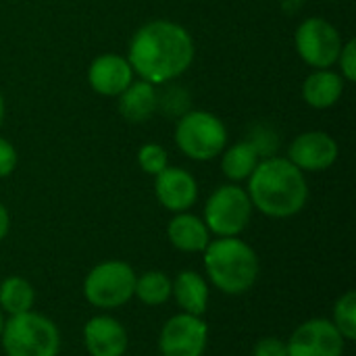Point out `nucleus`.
<instances>
[{
  "label": "nucleus",
  "instance_id": "obj_1",
  "mask_svg": "<svg viewBox=\"0 0 356 356\" xmlns=\"http://www.w3.org/2000/svg\"><path fill=\"white\" fill-rule=\"evenodd\" d=\"M194 52V40L186 27L167 19H156L134 33L127 60L140 79L167 83L190 69Z\"/></svg>",
  "mask_w": 356,
  "mask_h": 356
},
{
  "label": "nucleus",
  "instance_id": "obj_2",
  "mask_svg": "<svg viewBox=\"0 0 356 356\" xmlns=\"http://www.w3.org/2000/svg\"><path fill=\"white\" fill-rule=\"evenodd\" d=\"M246 192L252 209L273 219L298 215L309 200V184L305 173L282 156L259 161L257 169L248 177Z\"/></svg>",
  "mask_w": 356,
  "mask_h": 356
},
{
  "label": "nucleus",
  "instance_id": "obj_3",
  "mask_svg": "<svg viewBox=\"0 0 356 356\" xmlns=\"http://www.w3.org/2000/svg\"><path fill=\"white\" fill-rule=\"evenodd\" d=\"M204 269L211 284L229 294H246L259 280V257L254 248L234 238H217L204 248Z\"/></svg>",
  "mask_w": 356,
  "mask_h": 356
},
{
  "label": "nucleus",
  "instance_id": "obj_4",
  "mask_svg": "<svg viewBox=\"0 0 356 356\" xmlns=\"http://www.w3.org/2000/svg\"><path fill=\"white\" fill-rule=\"evenodd\" d=\"M0 342L6 356H58L60 350L56 325L33 311L4 321Z\"/></svg>",
  "mask_w": 356,
  "mask_h": 356
},
{
  "label": "nucleus",
  "instance_id": "obj_5",
  "mask_svg": "<svg viewBox=\"0 0 356 356\" xmlns=\"http://www.w3.org/2000/svg\"><path fill=\"white\" fill-rule=\"evenodd\" d=\"M177 148L194 161H211L227 146L223 121L207 111H186L175 127Z\"/></svg>",
  "mask_w": 356,
  "mask_h": 356
},
{
  "label": "nucleus",
  "instance_id": "obj_6",
  "mask_svg": "<svg viewBox=\"0 0 356 356\" xmlns=\"http://www.w3.org/2000/svg\"><path fill=\"white\" fill-rule=\"evenodd\" d=\"M136 271L123 261H104L83 280V296L98 309H119L134 298Z\"/></svg>",
  "mask_w": 356,
  "mask_h": 356
},
{
  "label": "nucleus",
  "instance_id": "obj_7",
  "mask_svg": "<svg viewBox=\"0 0 356 356\" xmlns=\"http://www.w3.org/2000/svg\"><path fill=\"white\" fill-rule=\"evenodd\" d=\"M252 217V202L248 192L236 184L219 186L207 200L204 207V223L211 234L219 238L240 236Z\"/></svg>",
  "mask_w": 356,
  "mask_h": 356
},
{
  "label": "nucleus",
  "instance_id": "obj_8",
  "mask_svg": "<svg viewBox=\"0 0 356 356\" xmlns=\"http://www.w3.org/2000/svg\"><path fill=\"white\" fill-rule=\"evenodd\" d=\"M294 42L298 56L313 69L334 67L344 46L340 31L321 17L305 19L296 29Z\"/></svg>",
  "mask_w": 356,
  "mask_h": 356
},
{
  "label": "nucleus",
  "instance_id": "obj_9",
  "mask_svg": "<svg viewBox=\"0 0 356 356\" xmlns=\"http://www.w3.org/2000/svg\"><path fill=\"white\" fill-rule=\"evenodd\" d=\"M209 327L202 317L179 313L161 330L159 350L163 356H202L207 353Z\"/></svg>",
  "mask_w": 356,
  "mask_h": 356
},
{
  "label": "nucleus",
  "instance_id": "obj_10",
  "mask_svg": "<svg viewBox=\"0 0 356 356\" xmlns=\"http://www.w3.org/2000/svg\"><path fill=\"white\" fill-rule=\"evenodd\" d=\"M346 340L330 319H309L286 342L288 356H342Z\"/></svg>",
  "mask_w": 356,
  "mask_h": 356
},
{
  "label": "nucleus",
  "instance_id": "obj_11",
  "mask_svg": "<svg viewBox=\"0 0 356 356\" xmlns=\"http://www.w3.org/2000/svg\"><path fill=\"white\" fill-rule=\"evenodd\" d=\"M340 148L336 140L325 131H307L300 134L288 152V161L296 165L302 173H317L330 169L338 161Z\"/></svg>",
  "mask_w": 356,
  "mask_h": 356
},
{
  "label": "nucleus",
  "instance_id": "obj_12",
  "mask_svg": "<svg viewBox=\"0 0 356 356\" xmlns=\"http://www.w3.org/2000/svg\"><path fill=\"white\" fill-rule=\"evenodd\" d=\"M154 192L167 211L186 213L198 198V184L190 171L181 167H167L156 175Z\"/></svg>",
  "mask_w": 356,
  "mask_h": 356
},
{
  "label": "nucleus",
  "instance_id": "obj_13",
  "mask_svg": "<svg viewBox=\"0 0 356 356\" xmlns=\"http://www.w3.org/2000/svg\"><path fill=\"white\" fill-rule=\"evenodd\" d=\"M88 81L100 96H119L134 81V69L121 54H100L90 63Z\"/></svg>",
  "mask_w": 356,
  "mask_h": 356
},
{
  "label": "nucleus",
  "instance_id": "obj_14",
  "mask_svg": "<svg viewBox=\"0 0 356 356\" xmlns=\"http://www.w3.org/2000/svg\"><path fill=\"white\" fill-rule=\"evenodd\" d=\"M83 344L90 356H123L127 332L115 317L98 315L83 325Z\"/></svg>",
  "mask_w": 356,
  "mask_h": 356
},
{
  "label": "nucleus",
  "instance_id": "obj_15",
  "mask_svg": "<svg viewBox=\"0 0 356 356\" xmlns=\"http://www.w3.org/2000/svg\"><path fill=\"white\" fill-rule=\"evenodd\" d=\"M167 238L173 248L181 252H204L211 242V232L207 223L192 213H175L167 225Z\"/></svg>",
  "mask_w": 356,
  "mask_h": 356
},
{
  "label": "nucleus",
  "instance_id": "obj_16",
  "mask_svg": "<svg viewBox=\"0 0 356 356\" xmlns=\"http://www.w3.org/2000/svg\"><path fill=\"white\" fill-rule=\"evenodd\" d=\"M119 113L125 121L144 123L159 108V92L154 83L138 79L131 81L119 96Z\"/></svg>",
  "mask_w": 356,
  "mask_h": 356
},
{
  "label": "nucleus",
  "instance_id": "obj_17",
  "mask_svg": "<svg viewBox=\"0 0 356 356\" xmlns=\"http://www.w3.org/2000/svg\"><path fill=\"white\" fill-rule=\"evenodd\" d=\"M344 94V79L332 69H315L302 83V98L313 108H330Z\"/></svg>",
  "mask_w": 356,
  "mask_h": 356
},
{
  "label": "nucleus",
  "instance_id": "obj_18",
  "mask_svg": "<svg viewBox=\"0 0 356 356\" xmlns=\"http://www.w3.org/2000/svg\"><path fill=\"white\" fill-rule=\"evenodd\" d=\"M171 296H175V302L181 309V313L196 317H202L207 313L209 286L207 280L196 271H181L173 282Z\"/></svg>",
  "mask_w": 356,
  "mask_h": 356
},
{
  "label": "nucleus",
  "instance_id": "obj_19",
  "mask_svg": "<svg viewBox=\"0 0 356 356\" xmlns=\"http://www.w3.org/2000/svg\"><path fill=\"white\" fill-rule=\"evenodd\" d=\"M221 154V171L229 181H246L261 161V156L248 140L225 148Z\"/></svg>",
  "mask_w": 356,
  "mask_h": 356
},
{
  "label": "nucleus",
  "instance_id": "obj_20",
  "mask_svg": "<svg viewBox=\"0 0 356 356\" xmlns=\"http://www.w3.org/2000/svg\"><path fill=\"white\" fill-rule=\"evenodd\" d=\"M35 292L31 284L19 275H10L0 284V311L6 315H23L33 309Z\"/></svg>",
  "mask_w": 356,
  "mask_h": 356
},
{
  "label": "nucleus",
  "instance_id": "obj_21",
  "mask_svg": "<svg viewBox=\"0 0 356 356\" xmlns=\"http://www.w3.org/2000/svg\"><path fill=\"white\" fill-rule=\"evenodd\" d=\"M173 282L163 271H146L140 277H136L134 296L144 302L146 307H159L165 305L171 298Z\"/></svg>",
  "mask_w": 356,
  "mask_h": 356
},
{
  "label": "nucleus",
  "instance_id": "obj_22",
  "mask_svg": "<svg viewBox=\"0 0 356 356\" xmlns=\"http://www.w3.org/2000/svg\"><path fill=\"white\" fill-rule=\"evenodd\" d=\"M332 323L336 325V330L340 332V336L346 342H355L356 340V294L355 292H346L344 296H340L334 305V319Z\"/></svg>",
  "mask_w": 356,
  "mask_h": 356
},
{
  "label": "nucleus",
  "instance_id": "obj_23",
  "mask_svg": "<svg viewBox=\"0 0 356 356\" xmlns=\"http://www.w3.org/2000/svg\"><path fill=\"white\" fill-rule=\"evenodd\" d=\"M138 163H140L142 171L156 177L161 171H165L169 167V154L161 144H144L138 150Z\"/></svg>",
  "mask_w": 356,
  "mask_h": 356
},
{
  "label": "nucleus",
  "instance_id": "obj_24",
  "mask_svg": "<svg viewBox=\"0 0 356 356\" xmlns=\"http://www.w3.org/2000/svg\"><path fill=\"white\" fill-rule=\"evenodd\" d=\"M248 142L254 146V150L261 156V161L273 156L275 150L280 148V136L269 125H263V123H259V125L252 127V131L248 136Z\"/></svg>",
  "mask_w": 356,
  "mask_h": 356
},
{
  "label": "nucleus",
  "instance_id": "obj_25",
  "mask_svg": "<svg viewBox=\"0 0 356 356\" xmlns=\"http://www.w3.org/2000/svg\"><path fill=\"white\" fill-rule=\"evenodd\" d=\"M340 65V75L344 81L353 83L356 79V42L355 40H348L344 46H342V52L336 60Z\"/></svg>",
  "mask_w": 356,
  "mask_h": 356
},
{
  "label": "nucleus",
  "instance_id": "obj_26",
  "mask_svg": "<svg viewBox=\"0 0 356 356\" xmlns=\"http://www.w3.org/2000/svg\"><path fill=\"white\" fill-rule=\"evenodd\" d=\"M17 161H19V156H17L15 146L6 138H0V179L8 177L15 171Z\"/></svg>",
  "mask_w": 356,
  "mask_h": 356
},
{
  "label": "nucleus",
  "instance_id": "obj_27",
  "mask_svg": "<svg viewBox=\"0 0 356 356\" xmlns=\"http://www.w3.org/2000/svg\"><path fill=\"white\" fill-rule=\"evenodd\" d=\"M252 356H288V346L284 340L269 336V338H263L257 342Z\"/></svg>",
  "mask_w": 356,
  "mask_h": 356
},
{
  "label": "nucleus",
  "instance_id": "obj_28",
  "mask_svg": "<svg viewBox=\"0 0 356 356\" xmlns=\"http://www.w3.org/2000/svg\"><path fill=\"white\" fill-rule=\"evenodd\" d=\"M8 229H10V217H8V211H6V207L0 202V242L6 238Z\"/></svg>",
  "mask_w": 356,
  "mask_h": 356
},
{
  "label": "nucleus",
  "instance_id": "obj_29",
  "mask_svg": "<svg viewBox=\"0 0 356 356\" xmlns=\"http://www.w3.org/2000/svg\"><path fill=\"white\" fill-rule=\"evenodd\" d=\"M4 115H6V104H4V98H2V94H0V127H2V123H4Z\"/></svg>",
  "mask_w": 356,
  "mask_h": 356
},
{
  "label": "nucleus",
  "instance_id": "obj_30",
  "mask_svg": "<svg viewBox=\"0 0 356 356\" xmlns=\"http://www.w3.org/2000/svg\"><path fill=\"white\" fill-rule=\"evenodd\" d=\"M2 327H4V313L0 311V336H2Z\"/></svg>",
  "mask_w": 356,
  "mask_h": 356
}]
</instances>
